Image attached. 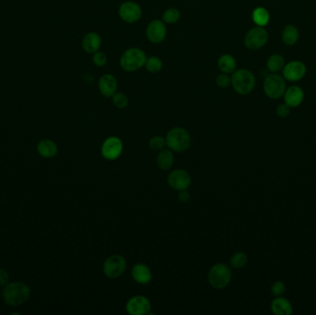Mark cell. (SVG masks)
I'll list each match as a JSON object with an SVG mask.
<instances>
[{
	"instance_id": "cell-31",
	"label": "cell",
	"mask_w": 316,
	"mask_h": 315,
	"mask_svg": "<svg viewBox=\"0 0 316 315\" xmlns=\"http://www.w3.org/2000/svg\"><path fill=\"white\" fill-rule=\"evenodd\" d=\"M92 61H93L95 66L101 68V67L105 66L107 63V56L105 53L99 50V51L93 54Z\"/></svg>"
},
{
	"instance_id": "cell-12",
	"label": "cell",
	"mask_w": 316,
	"mask_h": 315,
	"mask_svg": "<svg viewBox=\"0 0 316 315\" xmlns=\"http://www.w3.org/2000/svg\"><path fill=\"white\" fill-rule=\"evenodd\" d=\"M168 34L167 24L162 20H153L146 27V37L153 44H160Z\"/></svg>"
},
{
	"instance_id": "cell-16",
	"label": "cell",
	"mask_w": 316,
	"mask_h": 315,
	"mask_svg": "<svg viewBox=\"0 0 316 315\" xmlns=\"http://www.w3.org/2000/svg\"><path fill=\"white\" fill-rule=\"evenodd\" d=\"M102 46V38L96 32L87 33L82 40V47L84 51L87 54L93 55L94 53L100 50Z\"/></svg>"
},
{
	"instance_id": "cell-21",
	"label": "cell",
	"mask_w": 316,
	"mask_h": 315,
	"mask_svg": "<svg viewBox=\"0 0 316 315\" xmlns=\"http://www.w3.org/2000/svg\"><path fill=\"white\" fill-rule=\"evenodd\" d=\"M156 163L162 170L170 169L174 164V155L172 151L170 149L161 150L156 158Z\"/></svg>"
},
{
	"instance_id": "cell-34",
	"label": "cell",
	"mask_w": 316,
	"mask_h": 315,
	"mask_svg": "<svg viewBox=\"0 0 316 315\" xmlns=\"http://www.w3.org/2000/svg\"><path fill=\"white\" fill-rule=\"evenodd\" d=\"M291 106L287 105L286 103L284 104H280L277 108V114L278 117L280 118H286L291 114Z\"/></svg>"
},
{
	"instance_id": "cell-2",
	"label": "cell",
	"mask_w": 316,
	"mask_h": 315,
	"mask_svg": "<svg viewBox=\"0 0 316 315\" xmlns=\"http://www.w3.org/2000/svg\"><path fill=\"white\" fill-rule=\"evenodd\" d=\"M256 79L253 73L247 69L236 70L231 74V85L234 91L240 95H247L253 91Z\"/></svg>"
},
{
	"instance_id": "cell-10",
	"label": "cell",
	"mask_w": 316,
	"mask_h": 315,
	"mask_svg": "<svg viewBox=\"0 0 316 315\" xmlns=\"http://www.w3.org/2000/svg\"><path fill=\"white\" fill-rule=\"evenodd\" d=\"M122 152V141L116 136L105 139L101 146V155L105 160L108 161L116 160L121 156Z\"/></svg>"
},
{
	"instance_id": "cell-15",
	"label": "cell",
	"mask_w": 316,
	"mask_h": 315,
	"mask_svg": "<svg viewBox=\"0 0 316 315\" xmlns=\"http://www.w3.org/2000/svg\"><path fill=\"white\" fill-rule=\"evenodd\" d=\"M98 89L104 97H112L117 90V80L116 77L110 73L104 74L98 81Z\"/></svg>"
},
{
	"instance_id": "cell-30",
	"label": "cell",
	"mask_w": 316,
	"mask_h": 315,
	"mask_svg": "<svg viewBox=\"0 0 316 315\" xmlns=\"http://www.w3.org/2000/svg\"><path fill=\"white\" fill-rule=\"evenodd\" d=\"M167 145L166 138L162 136H154L149 141V147L154 151H161Z\"/></svg>"
},
{
	"instance_id": "cell-28",
	"label": "cell",
	"mask_w": 316,
	"mask_h": 315,
	"mask_svg": "<svg viewBox=\"0 0 316 315\" xmlns=\"http://www.w3.org/2000/svg\"><path fill=\"white\" fill-rule=\"evenodd\" d=\"M247 263H248V256L245 252H242V251H238L234 253L229 260V264L234 269H240L244 267Z\"/></svg>"
},
{
	"instance_id": "cell-25",
	"label": "cell",
	"mask_w": 316,
	"mask_h": 315,
	"mask_svg": "<svg viewBox=\"0 0 316 315\" xmlns=\"http://www.w3.org/2000/svg\"><path fill=\"white\" fill-rule=\"evenodd\" d=\"M285 65H286L285 59L279 54L272 55L271 57H269V59H267V62H266L267 70L272 73H278V72H281Z\"/></svg>"
},
{
	"instance_id": "cell-3",
	"label": "cell",
	"mask_w": 316,
	"mask_h": 315,
	"mask_svg": "<svg viewBox=\"0 0 316 315\" xmlns=\"http://www.w3.org/2000/svg\"><path fill=\"white\" fill-rule=\"evenodd\" d=\"M166 143L171 151L181 153L190 148L192 138L187 130L181 127H175L168 132Z\"/></svg>"
},
{
	"instance_id": "cell-20",
	"label": "cell",
	"mask_w": 316,
	"mask_h": 315,
	"mask_svg": "<svg viewBox=\"0 0 316 315\" xmlns=\"http://www.w3.org/2000/svg\"><path fill=\"white\" fill-rule=\"evenodd\" d=\"M217 67L220 72L226 74H232L237 69L236 59L230 54H224L220 56L217 60Z\"/></svg>"
},
{
	"instance_id": "cell-35",
	"label": "cell",
	"mask_w": 316,
	"mask_h": 315,
	"mask_svg": "<svg viewBox=\"0 0 316 315\" xmlns=\"http://www.w3.org/2000/svg\"><path fill=\"white\" fill-rule=\"evenodd\" d=\"M191 199V194L187 190H183V191H179V195H178V200L181 203H187Z\"/></svg>"
},
{
	"instance_id": "cell-8",
	"label": "cell",
	"mask_w": 316,
	"mask_h": 315,
	"mask_svg": "<svg viewBox=\"0 0 316 315\" xmlns=\"http://www.w3.org/2000/svg\"><path fill=\"white\" fill-rule=\"evenodd\" d=\"M269 35L265 27H253L246 33L244 45L250 50H258L268 42Z\"/></svg>"
},
{
	"instance_id": "cell-1",
	"label": "cell",
	"mask_w": 316,
	"mask_h": 315,
	"mask_svg": "<svg viewBox=\"0 0 316 315\" xmlns=\"http://www.w3.org/2000/svg\"><path fill=\"white\" fill-rule=\"evenodd\" d=\"M146 59V54L142 49L139 47H130L121 55L119 65L123 71L134 73L144 67Z\"/></svg>"
},
{
	"instance_id": "cell-27",
	"label": "cell",
	"mask_w": 316,
	"mask_h": 315,
	"mask_svg": "<svg viewBox=\"0 0 316 315\" xmlns=\"http://www.w3.org/2000/svg\"><path fill=\"white\" fill-rule=\"evenodd\" d=\"M144 68L150 73H160L163 69V61L160 58L152 56L146 59Z\"/></svg>"
},
{
	"instance_id": "cell-9",
	"label": "cell",
	"mask_w": 316,
	"mask_h": 315,
	"mask_svg": "<svg viewBox=\"0 0 316 315\" xmlns=\"http://www.w3.org/2000/svg\"><path fill=\"white\" fill-rule=\"evenodd\" d=\"M118 16L126 23H136L142 19V7L134 1H126L118 7Z\"/></svg>"
},
{
	"instance_id": "cell-23",
	"label": "cell",
	"mask_w": 316,
	"mask_h": 315,
	"mask_svg": "<svg viewBox=\"0 0 316 315\" xmlns=\"http://www.w3.org/2000/svg\"><path fill=\"white\" fill-rule=\"evenodd\" d=\"M252 18L256 26L265 27L269 23L270 14L265 7H257L252 11Z\"/></svg>"
},
{
	"instance_id": "cell-26",
	"label": "cell",
	"mask_w": 316,
	"mask_h": 315,
	"mask_svg": "<svg viewBox=\"0 0 316 315\" xmlns=\"http://www.w3.org/2000/svg\"><path fill=\"white\" fill-rule=\"evenodd\" d=\"M181 11L176 7H168L162 15V20L166 24H176L181 20Z\"/></svg>"
},
{
	"instance_id": "cell-36",
	"label": "cell",
	"mask_w": 316,
	"mask_h": 315,
	"mask_svg": "<svg viewBox=\"0 0 316 315\" xmlns=\"http://www.w3.org/2000/svg\"><path fill=\"white\" fill-rule=\"evenodd\" d=\"M8 282V275L6 271L0 269V286H5Z\"/></svg>"
},
{
	"instance_id": "cell-22",
	"label": "cell",
	"mask_w": 316,
	"mask_h": 315,
	"mask_svg": "<svg viewBox=\"0 0 316 315\" xmlns=\"http://www.w3.org/2000/svg\"><path fill=\"white\" fill-rule=\"evenodd\" d=\"M37 150L44 158H54L58 154V146L51 140H43L39 143Z\"/></svg>"
},
{
	"instance_id": "cell-5",
	"label": "cell",
	"mask_w": 316,
	"mask_h": 315,
	"mask_svg": "<svg viewBox=\"0 0 316 315\" xmlns=\"http://www.w3.org/2000/svg\"><path fill=\"white\" fill-rule=\"evenodd\" d=\"M3 297L6 304L19 306L30 297V289L24 283H10L4 289Z\"/></svg>"
},
{
	"instance_id": "cell-24",
	"label": "cell",
	"mask_w": 316,
	"mask_h": 315,
	"mask_svg": "<svg viewBox=\"0 0 316 315\" xmlns=\"http://www.w3.org/2000/svg\"><path fill=\"white\" fill-rule=\"evenodd\" d=\"M300 37V33L298 31L297 27L290 24L287 25L282 31V40L285 45L287 46H293L295 45Z\"/></svg>"
},
{
	"instance_id": "cell-6",
	"label": "cell",
	"mask_w": 316,
	"mask_h": 315,
	"mask_svg": "<svg viewBox=\"0 0 316 315\" xmlns=\"http://www.w3.org/2000/svg\"><path fill=\"white\" fill-rule=\"evenodd\" d=\"M287 89L286 79L278 73H271L264 80V92L267 97L279 99L284 95Z\"/></svg>"
},
{
	"instance_id": "cell-13",
	"label": "cell",
	"mask_w": 316,
	"mask_h": 315,
	"mask_svg": "<svg viewBox=\"0 0 316 315\" xmlns=\"http://www.w3.org/2000/svg\"><path fill=\"white\" fill-rule=\"evenodd\" d=\"M126 311L130 315H148L151 311V302L144 296H134L126 303Z\"/></svg>"
},
{
	"instance_id": "cell-18",
	"label": "cell",
	"mask_w": 316,
	"mask_h": 315,
	"mask_svg": "<svg viewBox=\"0 0 316 315\" xmlns=\"http://www.w3.org/2000/svg\"><path fill=\"white\" fill-rule=\"evenodd\" d=\"M131 276L135 282L146 285L151 282L153 275L152 271L144 263H137L131 269Z\"/></svg>"
},
{
	"instance_id": "cell-7",
	"label": "cell",
	"mask_w": 316,
	"mask_h": 315,
	"mask_svg": "<svg viewBox=\"0 0 316 315\" xmlns=\"http://www.w3.org/2000/svg\"><path fill=\"white\" fill-rule=\"evenodd\" d=\"M127 268L126 260L122 255L113 254L108 257L103 264L105 276L110 279H116L122 276Z\"/></svg>"
},
{
	"instance_id": "cell-11",
	"label": "cell",
	"mask_w": 316,
	"mask_h": 315,
	"mask_svg": "<svg viewBox=\"0 0 316 315\" xmlns=\"http://www.w3.org/2000/svg\"><path fill=\"white\" fill-rule=\"evenodd\" d=\"M168 183L173 190L180 191L188 190L192 185V177L184 169H175L168 175Z\"/></svg>"
},
{
	"instance_id": "cell-19",
	"label": "cell",
	"mask_w": 316,
	"mask_h": 315,
	"mask_svg": "<svg viewBox=\"0 0 316 315\" xmlns=\"http://www.w3.org/2000/svg\"><path fill=\"white\" fill-rule=\"evenodd\" d=\"M271 310L273 314L276 315H291L293 308L291 302L281 296L275 299L271 303Z\"/></svg>"
},
{
	"instance_id": "cell-14",
	"label": "cell",
	"mask_w": 316,
	"mask_h": 315,
	"mask_svg": "<svg viewBox=\"0 0 316 315\" xmlns=\"http://www.w3.org/2000/svg\"><path fill=\"white\" fill-rule=\"evenodd\" d=\"M282 72L283 77L286 80L299 81L304 79L307 70L304 63L299 60H293L285 65Z\"/></svg>"
},
{
	"instance_id": "cell-4",
	"label": "cell",
	"mask_w": 316,
	"mask_h": 315,
	"mask_svg": "<svg viewBox=\"0 0 316 315\" xmlns=\"http://www.w3.org/2000/svg\"><path fill=\"white\" fill-rule=\"evenodd\" d=\"M207 278L213 289H225L231 281L232 272L225 263H215L209 270Z\"/></svg>"
},
{
	"instance_id": "cell-17",
	"label": "cell",
	"mask_w": 316,
	"mask_h": 315,
	"mask_svg": "<svg viewBox=\"0 0 316 315\" xmlns=\"http://www.w3.org/2000/svg\"><path fill=\"white\" fill-rule=\"evenodd\" d=\"M304 90L300 86L293 85L286 89L284 93L285 103L291 107H298L304 102Z\"/></svg>"
},
{
	"instance_id": "cell-29",
	"label": "cell",
	"mask_w": 316,
	"mask_h": 315,
	"mask_svg": "<svg viewBox=\"0 0 316 315\" xmlns=\"http://www.w3.org/2000/svg\"><path fill=\"white\" fill-rule=\"evenodd\" d=\"M111 98L113 105L118 109H124L129 105V97L123 92H116Z\"/></svg>"
},
{
	"instance_id": "cell-33",
	"label": "cell",
	"mask_w": 316,
	"mask_h": 315,
	"mask_svg": "<svg viewBox=\"0 0 316 315\" xmlns=\"http://www.w3.org/2000/svg\"><path fill=\"white\" fill-rule=\"evenodd\" d=\"M271 291L272 294L277 296V297L283 295L286 292V286H285L284 283L281 282V281L274 283L272 286Z\"/></svg>"
},
{
	"instance_id": "cell-32",
	"label": "cell",
	"mask_w": 316,
	"mask_h": 315,
	"mask_svg": "<svg viewBox=\"0 0 316 315\" xmlns=\"http://www.w3.org/2000/svg\"><path fill=\"white\" fill-rule=\"evenodd\" d=\"M214 81H215V84L220 88H226L231 85V76H229V74L221 73L219 75L216 76Z\"/></svg>"
}]
</instances>
